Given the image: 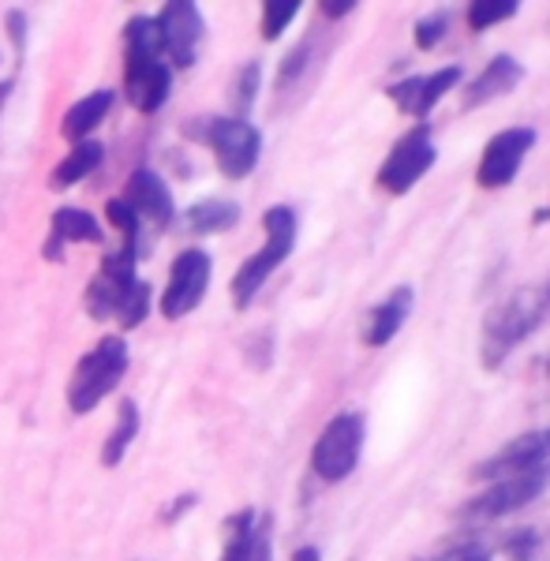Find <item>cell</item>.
I'll return each instance as SVG.
<instances>
[{"instance_id": "1", "label": "cell", "mask_w": 550, "mask_h": 561, "mask_svg": "<svg viewBox=\"0 0 550 561\" xmlns=\"http://www.w3.org/2000/svg\"><path fill=\"white\" fill-rule=\"evenodd\" d=\"M173 94V68L161 49L154 15H131L124 26V98L139 113H158Z\"/></svg>"}, {"instance_id": "2", "label": "cell", "mask_w": 550, "mask_h": 561, "mask_svg": "<svg viewBox=\"0 0 550 561\" xmlns=\"http://www.w3.org/2000/svg\"><path fill=\"white\" fill-rule=\"evenodd\" d=\"M135 259L139 251L131 248H121L113 255L102 259L98 274L87 280V314L94 322H105V319H116L121 330H139L150 314V285L135 274Z\"/></svg>"}, {"instance_id": "3", "label": "cell", "mask_w": 550, "mask_h": 561, "mask_svg": "<svg viewBox=\"0 0 550 561\" xmlns=\"http://www.w3.org/2000/svg\"><path fill=\"white\" fill-rule=\"evenodd\" d=\"M550 314V274L539 285H525L494 307L483 322V367H502L528 333H536Z\"/></svg>"}, {"instance_id": "4", "label": "cell", "mask_w": 550, "mask_h": 561, "mask_svg": "<svg viewBox=\"0 0 550 561\" xmlns=\"http://www.w3.org/2000/svg\"><path fill=\"white\" fill-rule=\"evenodd\" d=\"M128 364H131V352H128L124 333H110V337L98 341V345L76 364V370H71V382H68V409H71V415L94 412L98 404H102L105 397H110L113 389L124 382Z\"/></svg>"}, {"instance_id": "5", "label": "cell", "mask_w": 550, "mask_h": 561, "mask_svg": "<svg viewBox=\"0 0 550 561\" xmlns=\"http://www.w3.org/2000/svg\"><path fill=\"white\" fill-rule=\"evenodd\" d=\"M263 232H266V243L255 251L243 266L232 274V307L243 311V307H251V300L259 296V288L266 285L270 277H274L277 266H285V259L293 255L296 248V210L293 206H270L263 214Z\"/></svg>"}, {"instance_id": "6", "label": "cell", "mask_w": 550, "mask_h": 561, "mask_svg": "<svg viewBox=\"0 0 550 561\" xmlns=\"http://www.w3.org/2000/svg\"><path fill=\"white\" fill-rule=\"evenodd\" d=\"M364 438H367V423L359 412H341L322 427L319 442L311 449V472L322 483H341L356 472L359 454H364Z\"/></svg>"}, {"instance_id": "7", "label": "cell", "mask_w": 550, "mask_h": 561, "mask_svg": "<svg viewBox=\"0 0 550 561\" xmlns=\"http://www.w3.org/2000/svg\"><path fill=\"white\" fill-rule=\"evenodd\" d=\"M203 139L214 150L221 176L243 180L255 173L259 153H263V135H259L251 121H240V116H210V121H203Z\"/></svg>"}, {"instance_id": "8", "label": "cell", "mask_w": 550, "mask_h": 561, "mask_svg": "<svg viewBox=\"0 0 550 561\" xmlns=\"http://www.w3.org/2000/svg\"><path fill=\"white\" fill-rule=\"evenodd\" d=\"M435 158H438V147H435V139H431V128L420 124V128H412L409 135H401V139L393 142V150L386 153L382 169H378V187L390 195L412 192V187L431 173Z\"/></svg>"}, {"instance_id": "9", "label": "cell", "mask_w": 550, "mask_h": 561, "mask_svg": "<svg viewBox=\"0 0 550 561\" xmlns=\"http://www.w3.org/2000/svg\"><path fill=\"white\" fill-rule=\"evenodd\" d=\"M210 274H214V262L206 255L203 248H184L180 255L173 259L169 266V285L161 293V319L176 322L184 314H192L206 296V285H210Z\"/></svg>"}, {"instance_id": "10", "label": "cell", "mask_w": 550, "mask_h": 561, "mask_svg": "<svg viewBox=\"0 0 550 561\" xmlns=\"http://www.w3.org/2000/svg\"><path fill=\"white\" fill-rule=\"evenodd\" d=\"M547 486V472L543 468H531V472L520 476H506V479H494L483 494H475L472 502L465 505V517L468 520H499L509 517V513L525 510L528 502H536Z\"/></svg>"}, {"instance_id": "11", "label": "cell", "mask_w": 550, "mask_h": 561, "mask_svg": "<svg viewBox=\"0 0 550 561\" xmlns=\"http://www.w3.org/2000/svg\"><path fill=\"white\" fill-rule=\"evenodd\" d=\"M161 31V49L169 57V68H192L198 60V45H203L206 23L203 12L192 0H169L154 15Z\"/></svg>"}, {"instance_id": "12", "label": "cell", "mask_w": 550, "mask_h": 561, "mask_svg": "<svg viewBox=\"0 0 550 561\" xmlns=\"http://www.w3.org/2000/svg\"><path fill=\"white\" fill-rule=\"evenodd\" d=\"M536 147V128H506L499 131L480 153V169H475V184L483 192H499L509 187L520 173V161Z\"/></svg>"}, {"instance_id": "13", "label": "cell", "mask_w": 550, "mask_h": 561, "mask_svg": "<svg viewBox=\"0 0 550 561\" xmlns=\"http://www.w3.org/2000/svg\"><path fill=\"white\" fill-rule=\"evenodd\" d=\"M465 71L457 65H446L438 71H427V76H404L397 79V83L386 87V94H390V102L401 108V113H412V116H427L431 108H435L442 98L449 94L457 83H461Z\"/></svg>"}, {"instance_id": "14", "label": "cell", "mask_w": 550, "mask_h": 561, "mask_svg": "<svg viewBox=\"0 0 550 561\" xmlns=\"http://www.w3.org/2000/svg\"><path fill=\"white\" fill-rule=\"evenodd\" d=\"M550 454V431H528V434H517L513 442L499 449L494 457H486L475 465V479H506V476H520V472H531V468H543V460Z\"/></svg>"}, {"instance_id": "15", "label": "cell", "mask_w": 550, "mask_h": 561, "mask_svg": "<svg viewBox=\"0 0 550 561\" xmlns=\"http://www.w3.org/2000/svg\"><path fill=\"white\" fill-rule=\"evenodd\" d=\"M270 547H274L270 517H259L255 510H240L225 520L221 561H274Z\"/></svg>"}, {"instance_id": "16", "label": "cell", "mask_w": 550, "mask_h": 561, "mask_svg": "<svg viewBox=\"0 0 550 561\" xmlns=\"http://www.w3.org/2000/svg\"><path fill=\"white\" fill-rule=\"evenodd\" d=\"M124 203L131 206L135 217H147L150 225H158V229H165V225L176 221V203H173V192H169V184L161 180L154 169L139 165L135 173L128 176V187H124Z\"/></svg>"}, {"instance_id": "17", "label": "cell", "mask_w": 550, "mask_h": 561, "mask_svg": "<svg viewBox=\"0 0 550 561\" xmlns=\"http://www.w3.org/2000/svg\"><path fill=\"white\" fill-rule=\"evenodd\" d=\"M71 243H102V225L94 214L79 210V206H60L49 217V237L42 243L45 262H60Z\"/></svg>"}, {"instance_id": "18", "label": "cell", "mask_w": 550, "mask_h": 561, "mask_svg": "<svg viewBox=\"0 0 550 561\" xmlns=\"http://www.w3.org/2000/svg\"><path fill=\"white\" fill-rule=\"evenodd\" d=\"M412 285H397L382 304L367 314V325H364V345L367 348H386L390 341L401 333V325L409 322L412 314Z\"/></svg>"}, {"instance_id": "19", "label": "cell", "mask_w": 550, "mask_h": 561, "mask_svg": "<svg viewBox=\"0 0 550 561\" xmlns=\"http://www.w3.org/2000/svg\"><path fill=\"white\" fill-rule=\"evenodd\" d=\"M520 76H525V68H520L509 53H499V57L486 60V68L465 87V108H480L483 102H494V98L509 94V90L520 83Z\"/></svg>"}, {"instance_id": "20", "label": "cell", "mask_w": 550, "mask_h": 561, "mask_svg": "<svg viewBox=\"0 0 550 561\" xmlns=\"http://www.w3.org/2000/svg\"><path fill=\"white\" fill-rule=\"evenodd\" d=\"M113 102H116L113 90H94V94L79 98L76 105H68L65 121H60V135H65L71 147H76V142H87L90 135L102 128V121L110 116Z\"/></svg>"}, {"instance_id": "21", "label": "cell", "mask_w": 550, "mask_h": 561, "mask_svg": "<svg viewBox=\"0 0 550 561\" xmlns=\"http://www.w3.org/2000/svg\"><path fill=\"white\" fill-rule=\"evenodd\" d=\"M240 221V206L232 198H203L192 210H184V229L195 237H214V232H229Z\"/></svg>"}, {"instance_id": "22", "label": "cell", "mask_w": 550, "mask_h": 561, "mask_svg": "<svg viewBox=\"0 0 550 561\" xmlns=\"http://www.w3.org/2000/svg\"><path fill=\"white\" fill-rule=\"evenodd\" d=\"M102 158H105V147L98 139L76 142V147L60 158V165L53 169L49 187H57V192H60V187H76L79 180H87L98 165H102Z\"/></svg>"}, {"instance_id": "23", "label": "cell", "mask_w": 550, "mask_h": 561, "mask_svg": "<svg viewBox=\"0 0 550 561\" xmlns=\"http://www.w3.org/2000/svg\"><path fill=\"white\" fill-rule=\"evenodd\" d=\"M135 434H139V409H135V401H121V409H116V423H113L110 438H105V446H102V465L105 468H116L124 457H128Z\"/></svg>"}, {"instance_id": "24", "label": "cell", "mask_w": 550, "mask_h": 561, "mask_svg": "<svg viewBox=\"0 0 550 561\" xmlns=\"http://www.w3.org/2000/svg\"><path fill=\"white\" fill-rule=\"evenodd\" d=\"M520 12L517 0H475V4H468L465 20H468V31H486V26H499L513 20V15Z\"/></svg>"}, {"instance_id": "25", "label": "cell", "mask_w": 550, "mask_h": 561, "mask_svg": "<svg viewBox=\"0 0 550 561\" xmlns=\"http://www.w3.org/2000/svg\"><path fill=\"white\" fill-rule=\"evenodd\" d=\"M296 15H300V0H266V4H263V23H259L263 42L282 38L288 26H293Z\"/></svg>"}, {"instance_id": "26", "label": "cell", "mask_w": 550, "mask_h": 561, "mask_svg": "<svg viewBox=\"0 0 550 561\" xmlns=\"http://www.w3.org/2000/svg\"><path fill=\"white\" fill-rule=\"evenodd\" d=\"M259 79H263V65L259 60H251V65H243L237 71V83H232V116H240V121H248V108L255 105V94H259Z\"/></svg>"}, {"instance_id": "27", "label": "cell", "mask_w": 550, "mask_h": 561, "mask_svg": "<svg viewBox=\"0 0 550 561\" xmlns=\"http://www.w3.org/2000/svg\"><path fill=\"white\" fill-rule=\"evenodd\" d=\"M105 217H110V225L124 237V248L139 251V217H135V210H131L128 203H124L121 195L105 203Z\"/></svg>"}, {"instance_id": "28", "label": "cell", "mask_w": 550, "mask_h": 561, "mask_svg": "<svg viewBox=\"0 0 550 561\" xmlns=\"http://www.w3.org/2000/svg\"><path fill=\"white\" fill-rule=\"evenodd\" d=\"M446 26H449V15L446 12H431V15H423V20L416 23V45L423 53L427 49H435V45L446 38Z\"/></svg>"}, {"instance_id": "29", "label": "cell", "mask_w": 550, "mask_h": 561, "mask_svg": "<svg viewBox=\"0 0 550 561\" xmlns=\"http://www.w3.org/2000/svg\"><path fill=\"white\" fill-rule=\"evenodd\" d=\"M427 561H491V550L480 547V542H461V547H449Z\"/></svg>"}, {"instance_id": "30", "label": "cell", "mask_w": 550, "mask_h": 561, "mask_svg": "<svg viewBox=\"0 0 550 561\" xmlns=\"http://www.w3.org/2000/svg\"><path fill=\"white\" fill-rule=\"evenodd\" d=\"M308 42H303V45H296V49H293V57H285V65H282V79H277V83H282V87H288V83H293V79L296 76H300V68L303 65H308Z\"/></svg>"}, {"instance_id": "31", "label": "cell", "mask_w": 550, "mask_h": 561, "mask_svg": "<svg viewBox=\"0 0 550 561\" xmlns=\"http://www.w3.org/2000/svg\"><path fill=\"white\" fill-rule=\"evenodd\" d=\"M4 23H8V34H12L15 53L23 57V49H26V12H20V8H12V12L4 15Z\"/></svg>"}, {"instance_id": "32", "label": "cell", "mask_w": 550, "mask_h": 561, "mask_svg": "<svg viewBox=\"0 0 550 561\" xmlns=\"http://www.w3.org/2000/svg\"><path fill=\"white\" fill-rule=\"evenodd\" d=\"M319 12L326 15V20H341V15L356 12V0H322Z\"/></svg>"}, {"instance_id": "33", "label": "cell", "mask_w": 550, "mask_h": 561, "mask_svg": "<svg viewBox=\"0 0 550 561\" xmlns=\"http://www.w3.org/2000/svg\"><path fill=\"white\" fill-rule=\"evenodd\" d=\"M195 502H198L195 494H180L176 502H173V505H169V510H165V517H161V520H165V524H176V517H180V513H187V510H192Z\"/></svg>"}, {"instance_id": "34", "label": "cell", "mask_w": 550, "mask_h": 561, "mask_svg": "<svg viewBox=\"0 0 550 561\" xmlns=\"http://www.w3.org/2000/svg\"><path fill=\"white\" fill-rule=\"evenodd\" d=\"M12 90H15V79H12V76H8V79H0V113H4L8 98H12Z\"/></svg>"}, {"instance_id": "35", "label": "cell", "mask_w": 550, "mask_h": 561, "mask_svg": "<svg viewBox=\"0 0 550 561\" xmlns=\"http://www.w3.org/2000/svg\"><path fill=\"white\" fill-rule=\"evenodd\" d=\"M293 561H322V554H319L314 547H300V550L293 554Z\"/></svg>"}, {"instance_id": "36", "label": "cell", "mask_w": 550, "mask_h": 561, "mask_svg": "<svg viewBox=\"0 0 550 561\" xmlns=\"http://www.w3.org/2000/svg\"><path fill=\"white\" fill-rule=\"evenodd\" d=\"M536 221H539V225L550 221V206H547V210H539V214H536Z\"/></svg>"}]
</instances>
